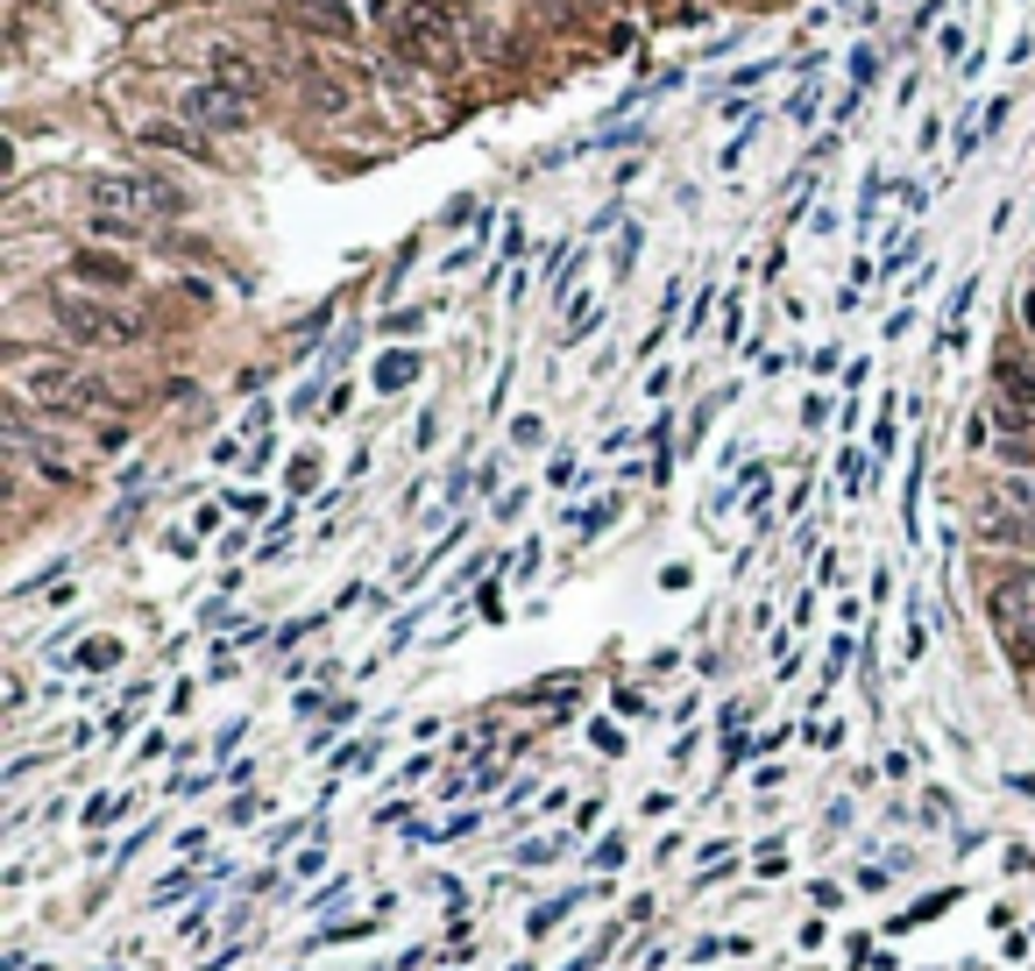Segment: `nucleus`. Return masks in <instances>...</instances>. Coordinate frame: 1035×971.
<instances>
[{
  "label": "nucleus",
  "mask_w": 1035,
  "mask_h": 971,
  "mask_svg": "<svg viewBox=\"0 0 1035 971\" xmlns=\"http://www.w3.org/2000/svg\"><path fill=\"white\" fill-rule=\"evenodd\" d=\"M142 135H149L157 149H185V157H206V149H199V135H191V128H170V121H157V128H142Z\"/></svg>",
  "instance_id": "16"
},
{
  "label": "nucleus",
  "mask_w": 1035,
  "mask_h": 971,
  "mask_svg": "<svg viewBox=\"0 0 1035 971\" xmlns=\"http://www.w3.org/2000/svg\"><path fill=\"white\" fill-rule=\"evenodd\" d=\"M858 886L879 893V886H894V872H887V865H866V872H858Z\"/></svg>",
  "instance_id": "39"
},
{
  "label": "nucleus",
  "mask_w": 1035,
  "mask_h": 971,
  "mask_svg": "<svg viewBox=\"0 0 1035 971\" xmlns=\"http://www.w3.org/2000/svg\"><path fill=\"white\" fill-rule=\"evenodd\" d=\"M50 320H57V334L79 341V347H128V341H142V313H128V305H114V298H86V291H57Z\"/></svg>",
  "instance_id": "1"
},
{
  "label": "nucleus",
  "mask_w": 1035,
  "mask_h": 971,
  "mask_svg": "<svg viewBox=\"0 0 1035 971\" xmlns=\"http://www.w3.org/2000/svg\"><path fill=\"white\" fill-rule=\"evenodd\" d=\"M418 369H426V362H418L412 347H397V355H383V362H376V391H383V398L412 391V383H418Z\"/></svg>",
  "instance_id": "10"
},
{
  "label": "nucleus",
  "mask_w": 1035,
  "mask_h": 971,
  "mask_svg": "<svg viewBox=\"0 0 1035 971\" xmlns=\"http://www.w3.org/2000/svg\"><path fill=\"white\" fill-rule=\"evenodd\" d=\"M1022 326H1035V291H1022Z\"/></svg>",
  "instance_id": "40"
},
{
  "label": "nucleus",
  "mask_w": 1035,
  "mask_h": 971,
  "mask_svg": "<svg viewBox=\"0 0 1035 971\" xmlns=\"http://www.w3.org/2000/svg\"><path fill=\"white\" fill-rule=\"evenodd\" d=\"M511 440H518V447H540V440H546V425H540V419H518V425H511Z\"/></svg>",
  "instance_id": "32"
},
{
  "label": "nucleus",
  "mask_w": 1035,
  "mask_h": 971,
  "mask_svg": "<svg viewBox=\"0 0 1035 971\" xmlns=\"http://www.w3.org/2000/svg\"><path fill=\"white\" fill-rule=\"evenodd\" d=\"M121 659V638H86L79 653H71V667H86V674H100V667H114Z\"/></svg>",
  "instance_id": "13"
},
{
  "label": "nucleus",
  "mask_w": 1035,
  "mask_h": 971,
  "mask_svg": "<svg viewBox=\"0 0 1035 971\" xmlns=\"http://www.w3.org/2000/svg\"><path fill=\"white\" fill-rule=\"evenodd\" d=\"M589 865H597V872H618V865H624V837H603L597 851H589Z\"/></svg>",
  "instance_id": "23"
},
{
  "label": "nucleus",
  "mask_w": 1035,
  "mask_h": 971,
  "mask_svg": "<svg viewBox=\"0 0 1035 971\" xmlns=\"http://www.w3.org/2000/svg\"><path fill=\"white\" fill-rule=\"evenodd\" d=\"M993 497H1000V503H1014V511H1035V475H1007Z\"/></svg>",
  "instance_id": "20"
},
{
  "label": "nucleus",
  "mask_w": 1035,
  "mask_h": 971,
  "mask_svg": "<svg viewBox=\"0 0 1035 971\" xmlns=\"http://www.w3.org/2000/svg\"><path fill=\"white\" fill-rule=\"evenodd\" d=\"M1007 653H1014V667H1035V617H1028V625L1007 638Z\"/></svg>",
  "instance_id": "22"
},
{
  "label": "nucleus",
  "mask_w": 1035,
  "mask_h": 971,
  "mask_svg": "<svg viewBox=\"0 0 1035 971\" xmlns=\"http://www.w3.org/2000/svg\"><path fill=\"white\" fill-rule=\"evenodd\" d=\"M92 235H100V242H128V235H142V220H128V213H92Z\"/></svg>",
  "instance_id": "18"
},
{
  "label": "nucleus",
  "mask_w": 1035,
  "mask_h": 971,
  "mask_svg": "<svg viewBox=\"0 0 1035 971\" xmlns=\"http://www.w3.org/2000/svg\"><path fill=\"white\" fill-rule=\"evenodd\" d=\"M950 143H957V157H972V149L986 143V121H972V114H965V121H957V135H950Z\"/></svg>",
  "instance_id": "24"
},
{
  "label": "nucleus",
  "mask_w": 1035,
  "mask_h": 971,
  "mask_svg": "<svg viewBox=\"0 0 1035 971\" xmlns=\"http://www.w3.org/2000/svg\"><path fill=\"white\" fill-rule=\"evenodd\" d=\"M376 759H383V745H376V737H362V745H348V752L334 759V773H369Z\"/></svg>",
  "instance_id": "17"
},
{
  "label": "nucleus",
  "mask_w": 1035,
  "mask_h": 971,
  "mask_svg": "<svg viewBox=\"0 0 1035 971\" xmlns=\"http://www.w3.org/2000/svg\"><path fill=\"white\" fill-rule=\"evenodd\" d=\"M71 277H86V284H107V291H121L136 269H128L121 256H107V248H86V256H71Z\"/></svg>",
  "instance_id": "9"
},
{
  "label": "nucleus",
  "mask_w": 1035,
  "mask_h": 971,
  "mask_svg": "<svg viewBox=\"0 0 1035 971\" xmlns=\"http://www.w3.org/2000/svg\"><path fill=\"white\" fill-rule=\"evenodd\" d=\"M128 808H136V794H92V802H86V830H107V823H121Z\"/></svg>",
  "instance_id": "11"
},
{
  "label": "nucleus",
  "mask_w": 1035,
  "mask_h": 971,
  "mask_svg": "<svg viewBox=\"0 0 1035 971\" xmlns=\"http://www.w3.org/2000/svg\"><path fill=\"white\" fill-rule=\"evenodd\" d=\"M837 482H845L851 497H866V490H873V461L858 454V447H845V454H837Z\"/></svg>",
  "instance_id": "12"
},
{
  "label": "nucleus",
  "mask_w": 1035,
  "mask_h": 971,
  "mask_svg": "<svg viewBox=\"0 0 1035 971\" xmlns=\"http://www.w3.org/2000/svg\"><path fill=\"white\" fill-rule=\"evenodd\" d=\"M22 391L43 404V412H65V419L100 412V404H107V383L86 376V369H71V362H29L22 369Z\"/></svg>",
  "instance_id": "3"
},
{
  "label": "nucleus",
  "mask_w": 1035,
  "mask_h": 971,
  "mask_svg": "<svg viewBox=\"0 0 1035 971\" xmlns=\"http://www.w3.org/2000/svg\"><path fill=\"white\" fill-rule=\"evenodd\" d=\"M553 859H568V837H532L511 851V865H553Z\"/></svg>",
  "instance_id": "15"
},
{
  "label": "nucleus",
  "mask_w": 1035,
  "mask_h": 971,
  "mask_svg": "<svg viewBox=\"0 0 1035 971\" xmlns=\"http://www.w3.org/2000/svg\"><path fill=\"white\" fill-rule=\"evenodd\" d=\"M178 114H185V128H214V135H227V128H248V92H235L227 79H206V86H191L185 100H178Z\"/></svg>",
  "instance_id": "4"
},
{
  "label": "nucleus",
  "mask_w": 1035,
  "mask_h": 971,
  "mask_svg": "<svg viewBox=\"0 0 1035 971\" xmlns=\"http://www.w3.org/2000/svg\"><path fill=\"white\" fill-rule=\"evenodd\" d=\"M284 14L305 22V29H319V36H341V43L362 36V14L348 8V0H284Z\"/></svg>",
  "instance_id": "7"
},
{
  "label": "nucleus",
  "mask_w": 1035,
  "mask_h": 971,
  "mask_svg": "<svg viewBox=\"0 0 1035 971\" xmlns=\"http://www.w3.org/2000/svg\"><path fill=\"white\" fill-rule=\"evenodd\" d=\"M241 737H248V724H241V716H235V724H227V730L214 737V752H220V759H227V752H235V745H241Z\"/></svg>",
  "instance_id": "35"
},
{
  "label": "nucleus",
  "mask_w": 1035,
  "mask_h": 971,
  "mask_svg": "<svg viewBox=\"0 0 1035 971\" xmlns=\"http://www.w3.org/2000/svg\"><path fill=\"white\" fill-rule=\"evenodd\" d=\"M313 631H319V617H292V625H284V631H277V646H284V653H292V646H298V638H313Z\"/></svg>",
  "instance_id": "26"
},
{
  "label": "nucleus",
  "mask_w": 1035,
  "mask_h": 971,
  "mask_svg": "<svg viewBox=\"0 0 1035 971\" xmlns=\"http://www.w3.org/2000/svg\"><path fill=\"white\" fill-rule=\"evenodd\" d=\"M92 206L128 213V220H178L191 199H185V185L149 178V170H107V178H92Z\"/></svg>",
  "instance_id": "2"
},
{
  "label": "nucleus",
  "mask_w": 1035,
  "mask_h": 971,
  "mask_svg": "<svg viewBox=\"0 0 1035 971\" xmlns=\"http://www.w3.org/2000/svg\"><path fill=\"white\" fill-rule=\"evenodd\" d=\"M362 936H376V915H369V922H341V929H319L313 943H362Z\"/></svg>",
  "instance_id": "21"
},
{
  "label": "nucleus",
  "mask_w": 1035,
  "mask_h": 971,
  "mask_svg": "<svg viewBox=\"0 0 1035 971\" xmlns=\"http://www.w3.org/2000/svg\"><path fill=\"white\" fill-rule=\"evenodd\" d=\"M610 709H618V716H645V709H653V703H645L639 688H618V695H610Z\"/></svg>",
  "instance_id": "28"
},
{
  "label": "nucleus",
  "mask_w": 1035,
  "mask_h": 971,
  "mask_svg": "<svg viewBox=\"0 0 1035 971\" xmlns=\"http://www.w3.org/2000/svg\"><path fill=\"white\" fill-rule=\"evenodd\" d=\"M418 326H426V313H391V320H383V334H418Z\"/></svg>",
  "instance_id": "33"
},
{
  "label": "nucleus",
  "mask_w": 1035,
  "mask_h": 971,
  "mask_svg": "<svg viewBox=\"0 0 1035 971\" xmlns=\"http://www.w3.org/2000/svg\"><path fill=\"white\" fill-rule=\"evenodd\" d=\"M738 326H745V298H738V291H731V305H723V334L738 341Z\"/></svg>",
  "instance_id": "38"
},
{
  "label": "nucleus",
  "mask_w": 1035,
  "mask_h": 971,
  "mask_svg": "<svg viewBox=\"0 0 1035 971\" xmlns=\"http://www.w3.org/2000/svg\"><path fill=\"white\" fill-rule=\"evenodd\" d=\"M191 886H199V872H164V880H157V893H149V901H157V908H170V901H185Z\"/></svg>",
  "instance_id": "19"
},
{
  "label": "nucleus",
  "mask_w": 1035,
  "mask_h": 971,
  "mask_svg": "<svg viewBox=\"0 0 1035 971\" xmlns=\"http://www.w3.org/2000/svg\"><path fill=\"white\" fill-rule=\"evenodd\" d=\"M993 383H1000V398H1007V404L1035 412V362L1022 355V347H1000V362H993Z\"/></svg>",
  "instance_id": "8"
},
{
  "label": "nucleus",
  "mask_w": 1035,
  "mask_h": 971,
  "mask_svg": "<svg viewBox=\"0 0 1035 971\" xmlns=\"http://www.w3.org/2000/svg\"><path fill=\"white\" fill-rule=\"evenodd\" d=\"M986 425H993V454H1000L1007 469H1035V412H1022V404H1007V398H993V404H986Z\"/></svg>",
  "instance_id": "5"
},
{
  "label": "nucleus",
  "mask_w": 1035,
  "mask_h": 971,
  "mask_svg": "<svg viewBox=\"0 0 1035 971\" xmlns=\"http://www.w3.org/2000/svg\"><path fill=\"white\" fill-rule=\"evenodd\" d=\"M639 227H624V242H618V277H631V263H639Z\"/></svg>",
  "instance_id": "27"
},
{
  "label": "nucleus",
  "mask_w": 1035,
  "mask_h": 971,
  "mask_svg": "<svg viewBox=\"0 0 1035 971\" xmlns=\"http://www.w3.org/2000/svg\"><path fill=\"white\" fill-rule=\"evenodd\" d=\"M574 901H582V893H561V901H540V908H532V922H525V936H546V929H561Z\"/></svg>",
  "instance_id": "14"
},
{
  "label": "nucleus",
  "mask_w": 1035,
  "mask_h": 971,
  "mask_svg": "<svg viewBox=\"0 0 1035 971\" xmlns=\"http://www.w3.org/2000/svg\"><path fill=\"white\" fill-rule=\"evenodd\" d=\"M292 872H298V880H319V872H327V851H319V844H305L298 859H292Z\"/></svg>",
  "instance_id": "25"
},
{
  "label": "nucleus",
  "mask_w": 1035,
  "mask_h": 971,
  "mask_svg": "<svg viewBox=\"0 0 1035 971\" xmlns=\"http://www.w3.org/2000/svg\"><path fill=\"white\" fill-rule=\"evenodd\" d=\"M43 971H50V964H43Z\"/></svg>",
  "instance_id": "41"
},
{
  "label": "nucleus",
  "mask_w": 1035,
  "mask_h": 971,
  "mask_svg": "<svg viewBox=\"0 0 1035 971\" xmlns=\"http://www.w3.org/2000/svg\"><path fill=\"white\" fill-rule=\"evenodd\" d=\"M256 815H263L256 794H235V802H227V823H256Z\"/></svg>",
  "instance_id": "30"
},
{
  "label": "nucleus",
  "mask_w": 1035,
  "mask_h": 971,
  "mask_svg": "<svg viewBox=\"0 0 1035 971\" xmlns=\"http://www.w3.org/2000/svg\"><path fill=\"white\" fill-rule=\"evenodd\" d=\"M313 475H319V454H298V461H292V490H305Z\"/></svg>",
  "instance_id": "34"
},
{
  "label": "nucleus",
  "mask_w": 1035,
  "mask_h": 971,
  "mask_svg": "<svg viewBox=\"0 0 1035 971\" xmlns=\"http://www.w3.org/2000/svg\"><path fill=\"white\" fill-rule=\"evenodd\" d=\"M780 872H788V851L766 844V851H759V880H780Z\"/></svg>",
  "instance_id": "29"
},
{
  "label": "nucleus",
  "mask_w": 1035,
  "mask_h": 971,
  "mask_svg": "<svg viewBox=\"0 0 1035 971\" xmlns=\"http://www.w3.org/2000/svg\"><path fill=\"white\" fill-rule=\"evenodd\" d=\"M979 539H986V547H1014V553H1035V511H1014V503L986 497V503H979Z\"/></svg>",
  "instance_id": "6"
},
{
  "label": "nucleus",
  "mask_w": 1035,
  "mask_h": 971,
  "mask_svg": "<svg viewBox=\"0 0 1035 971\" xmlns=\"http://www.w3.org/2000/svg\"><path fill=\"white\" fill-rule=\"evenodd\" d=\"M164 752H178V745H170V737H164V730H149V737H142V752H136V759H164Z\"/></svg>",
  "instance_id": "36"
},
{
  "label": "nucleus",
  "mask_w": 1035,
  "mask_h": 971,
  "mask_svg": "<svg viewBox=\"0 0 1035 971\" xmlns=\"http://www.w3.org/2000/svg\"><path fill=\"white\" fill-rule=\"evenodd\" d=\"M518 256H525V227L511 220V227H504V263H518Z\"/></svg>",
  "instance_id": "37"
},
{
  "label": "nucleus",
  "mask_w": 1035,
  "mask_h": 971,
  "mask_svg": "<svg viewBox=\"0 0 1035 971\" xmlns=\"http://www.w3.org/2000/svg\"><path fill=\"white\" fill-rule=\"evenodd\" d=\"M589 745H597V752H624V737H618V724H589Z\"/></svg>",
  "instance_id": "31"
}]
</instances>
